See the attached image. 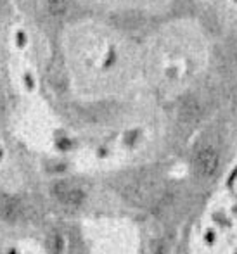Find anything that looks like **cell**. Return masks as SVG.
I'll return each instance as SVG.
<instances>
[{
	"label": "cell",
	"mask_w": 237,
	"mask_h": 254,
	"mask_svg": "<svg viewBox=\"0 0 237 254\" xmlns=\"http://www.w3.org/2000/svg\"><path fill=\"white\" fill-rule=\"evenodd\" d=\"M52 192L61 204H64V206H71V207L80 206L85 199V194H83L81 189H78L77 185L66 184V182H59V184H56L52 189Z\"/></svg>",
	"instance_id": "cell-1"
},
{
	"label": "cell",
	"mask_w": 237,
	"mask_h": 254,
	"mask_svg": "<svg viewBox=\"0 0 237 254\" xmlns=\"http://www.w3.org/2000/svg\"><path fill=\"white\" fill-rule=\"evenodd\" d=\"M194 164H196V170L199 175H203V177H211V175H215V171L218 170L220 157H218L217 151L208 147L197 152L196 159H194Z\"/></svg>",
	"instance_id": "cell-2"
},
{
	"label": "cell",
	"mask_w": 237,
	"mask_h": 254,
	"mask_svg": "<svg viewBox=\"0 0 237 254\" xmlns=\"http://www.w3.org/2000/svg\"><path fill=\"white\" fill-rule=\"evenodd\" d=\"M21 204L10 195H0V218L7 221H14L21 218Z\"/></svg>",
	"instance_id": "cell-3"
},
{
	"label": "cell",
	"mask_w": 237,
	"mask_h": 254,
	"mask_svg": "<svg viewBox=\"0 0 237 254\" xmlns=\"http://www.w3.org/2000/svg\"><path fill=\"white\" fill-rule=\"evenodd\" d=\"M201 106L196 99H187V101L182 102L180 109H178V116L184 123L187 125H192V123H197L201 118Z\"/></svg>",
	"instance_id": "cell-4"
},
{
	"label": "cell",
	"mask_w": 237,
	"mask_h": 254,
	"mask_svg": "<svg viewBox=\"0 0 237 254\" xmlns=\"http://www.w3.org/2000/svg\"><path fill=\"white\" fill-rule=\"evenodd\" d=\"M118 24H120L123 30H137L142 24V17L135 12H125L118 17Z\"/></svg>",
	"instance_id": "cell-5"
},
{
	"label": "cell",
	"mask_w": 237,
	"mask_h": 254,
	"mask_svg": "<svg viewBox=\"0 0 237 254\" xmlns=\"http://www.w3.org/2000/svg\"><path fill=\"white\" fill-rule=\"evenodd\" d=\"M70 10V0H47V12L54 17H61Z\"/></svg>",
	"instance_id": "cell-6"
}]
</instances>
